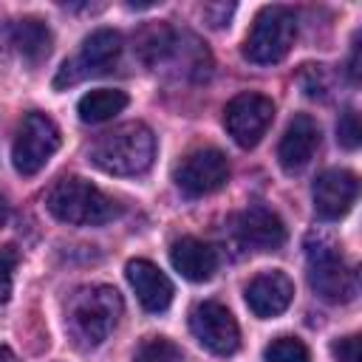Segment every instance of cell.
I'll return each instance as SVG.
<instances>
[{
    "label": "cell",
    "instance_id": "obj_7",
    "mask_svg": "<svg viewBox=\"0 0 362 362\" xmlns=\"http://www.w3.org/2000/svg\"><path fill=\"white\" fill-rule=\"evenodd\" d=\"M122 54V34L113 28H96L85 37L82 51L76 59L62 62L59 74L54 76V88H65V85H76L79 79L90 76V74H107L113 68V62Z\"/></svg>",
    "mask_w": 362,
    "mask_h": 362
},
{
    "label": "cell",
    "instance_id": "obj_21",
    "mask_svg": "<svg viewBox=\"0 0 362 362\" xmlns=\"http://www.w3.org/2000/svg\"><path fill=\"white\" fill-rule=\"evenodd\" d=\"M337 141L345 147V150H356L359 141H362V127H359V113L356 110H345L337 122Z\"/></svg>",
    "mask_w": 362,
    "mask_h": 362
},
{
    "label": "cell",
    "instance_id": "obj_17",
    "mask_svg": "<svg viewBox=\"0 0 362 362\" xmlns=\"http://www.w3.org/2000/svg\"><path fill=\"white\" fill-rule=\"evenodd\" d=\"M11 45L17 48V54L28 62H40L51 54V31L42 20L37 17H23L17 23H11Z\"/></svg>",
    "mask_w": 362,
    "mask_h": 362
},
{
    "label": "cell",
    "instance_id": "obj_8",
    "mask_svg": "<svg viewBox=\"0 0 362 362\" xmlns=\"http://www.w3.org/2000/svg\"><path fill=\"white\" fill-rule=\"evenodd\" d=\"M274 119V102L263 93H238L223 110V127L238 147H255Z\"/></svg>",
    "mask_w": 362,
    "mask_h": 362
},
{
    "label": "cell",
    "instance_id": "obj_2",
    "mask_svg": "<svg viewBox=\"0 0 362 362\" xmlns=\"http://www.w3.org/2000/svg\"><path fill=\"white\" fill-rule=\"evenodd\" d=\"M45 209L71 226H102L119 215V204L79 175L59 178L45 195Z\"/></svg>",
    "mask_w": 362,
    "mask_h": 362
},
{
    "label": "cell",
    "instance_id": "obj_26",
    "mask_svg": "<svg viewBox=\"0 0 362 362\" xmlns=\"http://www.w3.org/2000/svg\"><path fill=\"white\" fill-rule=\"evenodd\" d=\"M8 221V204H6V198L0 195V226Z\"/></svg>",
    "mask_w": 362,
    "mask_h": 362
},
{
    "label": "cell",
    "instance_id": "obj_6",
    "mask_svg": "<svg viewBox=\"0 0 362 362\" xmlns=\"http://www.w3.org/2000/svg\"><path fill=\"white\" fill-rule=\"evenodd\" d=\"M57 147H59V127L54 124V119L31 110L23 116L17 127L11 144V164L20 175H37L57 153Z\"/></svg>",
    "mask_w": 362,
    "mask_h": 362
},
{
    "label": "cell",
    "instance_id": "obj_12",
    "mask_svg": "<svg viewBox=\"0 0 362 362\" xmlns=\"http://www.w3.org/2000/svg\"><path fill=\"white\" fill-rule=\"evenodd\" d=\"M235 235L252 252H274L286 243V223L274 209L252 204L235 218Z\"/></svg>",
    "mask_w": 362,
    "mask_h": 362
},
{
    "label": "cell",
    "instance_id": "obj_3",
    "mask_svg": "<svg viewBox=\"0 0 362 362\" xmlns=\"http://www.w3.org/2000/svg\"><path fill=\"white\" fill-rule=\"evenodd\" d=\"M122 311H124V303L113 286L79 288L68 303V331L82 345H99L110 337Z\"/></svg>",
    "mask_w": 362,
    "mask_h": 362
},
{
    "label": "cell",
    "instance_id": "obj_14",
    "mask_svg": "<svg viewBox=\"0 0 362 362\" xmlns=\"http://www.w3.org/2000/svg\"><path fill=\"white\" fill-rule=\"evenodd\" d=\"M320 139H322L320 136V124L308 113H297L288 122V127H286V133H283V139L277 144L280 167L286 173H300L314 158V153L320 150Z\"/></svg>",
    "mask_w": 362,
    "mask_h": 362
},
{
    "label": "cell",
    "instance_id": "obj_23",
    "mask_svg": "<svg viewBox=\"0 0 362 362\" xmlns=\"http://www.w3.org/2000/svg\"><path fill=\"white\" fill-rule=\"evenodd\" d=\"M300 85L305 90V96H325L328 90V79H325V68L322 65H303L300 71Z\"/></svg>",
    "mask_w": 362,
    "mask_h": 362
},
{
    "label": "cell",
    "instance_id": "obj_5",
    "mask_svg": "<svg viewBox=\"0 0 362 362\" xmlns=\"http://www.w3.org/2000/svg\"><path fill=\"white\" fill-rule=\"evenodd\" d=\"M297 37V17L286 6H266L257 11L246 40H243V57L255 65H272L280 62Z\"/></svg>",
    "mask_w": 362,
    "mask_h": 362
},
{
    "label": "cell",
    "instance_id": "obj_16",
    "mask_svg": "<svg viewBox=\"0 0 362 362\" xmlns=\"http://www.w3.org/2000/svg\"><path fill=\"white\" fill-rule=\"evenodd\" d=\"M170 263H173V269L181 274V277H187V280H192V283H204V280H209L212 274H215V269H218V255H215V249L209 246V243H204V240H198V238H178L175 243H173V249H170Z\"/></svg>",
    "mask_w": 362,
    "mask_h": 362
},
{
    "label": "cell",
    "instance_id": "obj_11",
    "mask_svg": "<svg viewBox=\"0 0 362 362\" xmlns=\"http://www.w3.org/2000/svg\"><path fill=\"white\" fill-rule=\"evenodd\" d=\"M356 192H359V184H356V175L354 173L339 170V167L322 170L314 178V187H311L314 212L322 221H339L354 206Z\"/></svg>",
    "mask_w": 362,
    "mask_h": 362
},
{
    "label": "cell",
    "instance_id": "obj_20",
    "mask_svg": "<svg viewBox=\"0 0 362 362\" xmlns=\"http://www.w3.org/2000/svg\"><path fill=\"white\" fill-rule=\"evenodd\" d=\"M266 362H311L308 348L297 337H277L263 351Z\"/></svg>",
    "mask_w": 362,
    "mask_h": 362
},
{
    "label": "cell",
    "instance_id": "obj_24",
    "mask_svg": "<svg viewBox=\"0 0 362 362\" xmlns=\"http://www.w3.org/2000/svg\"><path fill=\"white\" fill-rule=\"evenodd\" d=\"M331 354L337 362H359V337L351 334V337H342L331 345Z\"/></svg>",
    "mask_w": 362,
    "mask_h": 362
},
{
    "label": "cell",
    "instance_id": "obj_27",
    "mask_svg": "<svg viewBox=\"0 0 362 362\" xmlns=\"http://www.w3.org/2000/svg\"><path fill=\"white\" fill-rule=\"evenodd\" d=\"M0 362H17V356L11 354V348H0Z\"/></svg>",
    "mask_w": 362,
    "mask_h": 362
},
{
    "label": "cell",
    "instance_id": "obj_4",
    "mask_svg": "<svg viewBox=\"0 0 362 362\" xmlns=\"http://www.w3.org/2000/svg\"><path fill=\"white\" fill-rule=\"evenodd\" d=\"M305 274L311 288L325 303H348L356 297V274L345 263L339 246L328 235H308L305 240Z\"/></svg>",
    "mask_w": 362,
    "mask_h": 362
},
{
    "label": "cell",
    "instance_id": "obj_18",
    "mask_svg": "<svg viewBox=\"0 0 362 362\" xmlns=\"http://www.w3.org/2000/svg\"><path fill=\"white\" fill-rule=\"evenodd\" d=\"M127 107V93L124 90H113V88H96L90 93H85L76 105L79 119L88 124H99L113 119L116 113H122Z\"/></svg>",
    "mask_w": 362,
    "mask_h": 362
},
{
    "label": "cell",
    "instance_id": "obj_13",
    "mask_svg": "<svg viewBox=\"0 0 362 362\" xmlns=\"http://www.w3.org/2000/svg\"><path fill=\"white\" fill-rule=\"evenodd\" d=\"M291 300H294V283L288 280V274H283L277 269L274 272H260L246 286V305L260 320L280 317L291 305Z\"/></svg>",
    "mask_w": 362,
    "mask_h": 362
},
{
    "label": "cell",
    "instance_id": "obj_22",
    "mask_svg": "<svg viewBox=\"0 0 362 362\" xmlns=\"http://www.w3.org/2000/svg\"><path fill=\"white\" fill-rule=\"evenodd\" d=\"M17 263H20V252L14 246H0V303H6L11 297Z\"/></svg>",
    "mask_w": 362,
    "mask_h": 362
},
{
    "label": "cell",
    "instance_id": "obj_25",
    "mask_svg": "<svg viewBox=\"0 0 362 362\" xmlns=\"http://www.w3.org/2000/svg\"><path fill=\"white\" fill-rule=\"evenodd\" d=\"M348 71H351V79L356 82V79H359V42H356V40H354V51H351V68H348Z\"/></svg>",
    "mask_w": 362,
    "mask_h": 362
},
{
    "label": "cell",
    "instance_id": "obj_15",
    "mask_svg": "<svg viewBox=\"0 0 362 362\" xmlns=\"http://www.w3.org/2000/svg\"><path fill=\"white\" fill-rule=\"evenodd\" d=\"M124 274H127V283L136 291L139 303L147 311L158 314V311H164L173 303V283H170V277L156 263H150L144 257H136V260L127 263Z\"/></svg>",
    "mask_w": 362,
    "mask_h": 362
},
{
    "label": "cell",
    "instance_id": "obj_19",
    "mask_svg": "<svg viewBox=\"0 0 362 362\" xmlns=\"http://www.w3.org/2000/svg\"><path fill=\"white\" fill-rule=\"evenodd\" d=\"M133 362H181V348L167 337H150L136 348Z\"/></svg>",
    "mask_w": 362,
    "mask_h": 362
},
{
    "label": "cell",
    "instance_id": "obj_10",
    "mask_svg": "<svg viewBox=\"0 0 362 362\" xmlns=\"http://www.w3.org/2000/svg\"><path fill=\"white\" fill-rule=\"evenodd\" d=\"M189 331L192 337L215 356H229L240 345V328L226 305L221 303H198L189 314Z\"/></svg>",
    "mask_w": 362,
    "mask_h": 362
},
{
    "label": "cell",
    "instance_id": "obj_9",
    "mask_svg": "<svg viewBox=\"0 0 362 362\" xmlns=\"http://www.w3.org/2000/svg\"><path fill=\"white\" fill-rule=\"evenodd\" d=\"M173 178L184 195L201 198V195L218 192L229 181V161L218 147H201L181 158Z\"/></svg>",
    "mask_w": 362,
    "mask_h": 362
},
{
    "label": "cell",
    "instance_id": "obj_1",
    "mask_svg": "<svg viewBox=\"0 0 362 362\" xmlns=\"http://www.w3.org/2000/svg\"><path fill=\"white\" fill-rule=\"evenodd\" d=\"M90 161L110 175H139L153 164L156 136L141 122L119 124L90 144Z\"/></svg>",
    "mask_w": 362,
    "mask_h": 362
}]
</instances>
